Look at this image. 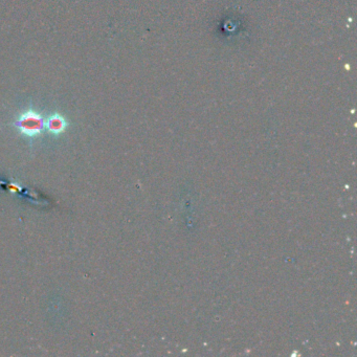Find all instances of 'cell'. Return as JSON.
<instances>
[{
  "mask_svg": "<svg viewBox=\"0 0 357 357\" xmlns=\"http://www.w3.org/2000/svg\"><path fill=\"white\" fill-rule=\"evenodd\" d=\"M15 125L19 128L23 134L28 136H36L42 132L45 124L40 114L34 110H28L19 116Z\"/></svg>",
  "mask_w": 357,
  "mask_h": 357,
  "instance_id": "obj_1",
  "label": "cell"
},
{
  "mask_svg": "<svg viewBox=\"0 0 357 357\" xmlns=\"http://www.w3.org/2000/svg\"><path fill=\"white\" fill-rule=\"evenodd\" d=\"M47 129L53 133H61L66 128V121L60 114H53L46 122Z\"/></svg>",
  "mask_w": 357,
  "mask_h": 357,
  "instance_id": "obj_2",
  "label": "cell"
}]
</instances>
